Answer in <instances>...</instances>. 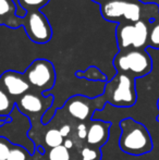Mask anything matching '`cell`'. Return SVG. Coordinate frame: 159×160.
<instances>
[{"mask_svg":"<svg viewBox=\"0 0 159 160\" xmlns=\"http://www.w3.org/2000/svg\"><path fill=\"white\" fill-rule=\"evenodd\" d=\"M63 146L67 148V149H70V148H72L73 147L72 141H70V139H66V141L63 142Z\"/></svg>","mask_w":159,"mask_h":160,"instance_id":"24","label":"cell"},{"mask_svg":"<svg viewBox=\"0 0 159 160\" xmlns=\"http://www.w3.org/2000/svg\"><path fill=\"white\" fill-rule=\"evenodd\" d=\"M82 157L83 160H95L97 158V152L94 149H92V148L85 147L82 150Z\"/></svg>","mask_w":159,"mask_h":160,"instance_id":"21","label":"cell"},{"mask_svg":"<svg viewBox=\"0 0 159 160\" xmlns=\"http://www.w3.org/2000/svg\"><path fill=\"white\" fill-rule=\"evenodd\" d=\"M77 136L80 137V138L84 139L87 137V127L85 124H83V123H81V124L77 125Z\"/></svg>","mask_w":159,"mask_h":160,"instance_id":"22","label":"cell"},{"mask_svg":"<svg viewBox=\"0 0 159 160\" xmlns=\"http://www.w3.org/2000/svg\"><path fill=\"white\" fill-rule=\"evenodd\" d=\"M147 46L159 49V17L148 24V40Z\"/></svg>","mask_w":159,"mask_h":160,"instance_id":"15","label":"cell"},{"mask_svg":"<svg viewBox=\"0 0 159 160\" xmlns=\"http://www.w3.org/2000/svg\"><path fill=\"white\" fill-rule=\"evenodd\" d=\"M109 128H110V124L108 122H102V121L92 122L87 130V144L95 147H100L102 145H104L108 139Z\"/></svg>","mask_w":159,"mask_h":160,"instance_id":"11","label":"cell"},{"mask_svg":"<svg viewBox=\"0 0 159 160\" xmlns=\"http://www.w3.org/2000/svg\"><path fill=\"white\" fill-rule=\"evenodd\" d=\"M135 78L123 73H118L106 84L105 97L116 107H131L136 101Z\"/></svg>","mask_w":159,"mask_h":160,"instance_id":"4","label":"cell"},{"mask_svg":"<svg viewBox=\"0 0 159 160\" xmlns=\"http://www.w3.org/2000/svg\"><path fill=\"white\" fill-rule=\"evenodd\" d=\"M105 20L113 23L151 22L159 17V4L141 0H106L100 4Z\"/></svg>","mask_w":159,"mask_h":160,"instance_id":"1","label":"cell"},{"mask_svg":"<svg viewBox=\"0 0 159 160\" xmlns=\"http://www.w3.org/2000/svg\"><path fill=\"white\" fill-rule=\"evenodd\" d=\"M17 4V15L23 19L27 12L40 11L49 2V0H13Z\"/></svg>","mask_w":159,"mask_h":160,"instance_id":"13","label":"cell"},{"mask_svg":"<svg viewBox=\"0 0 159 160\" xmlns=\"http://www.w3.org/2000/svg\"><path fill=\"white\" fill-rule=\"evenodd\" d=\"M24 76L30 86L38 89L40 93H45L52 88L55 85V67L49 60L36 59L28 65L24 72Z\"/></svg>","mask_w":159,"mask_h":160,"instance_id":"6","label":"cell"},{"mask_svg":"<svg viewBox=\"0 0 159 160\" xmlns=\"http://www.w3.org/2000/svg\"><path fill=\"white\" fill-rule=\"evenodd\" d=\"M60 133H61V135H62V137H67L69 134H70V132H71V128H70V125H68V124H64V125H62L61 128H60Z\"/></svg>","mask_w":159,"mask_h":160,"instance_id":"23","label":"cell"},{"mask_svg":"<svg viewBox=\"0 0 159 160\" xmlns=\"http://www.w3.org/2000/svg\"><path fill=\"white\" fill-rule=\"evenodd\" d=\"M92 1L96 2V3H98V4H102L106 0H92Z\"/></svg>","mask_w":159,"mask_h":160,"instance_id":"25","label":"cell"},{"mask_svg":"<svg viewBox=\"0 0 159 160\" xmlns=\"http://www.w3.org/2000/svg\"><path fill=\"white\" fill-rule=\"evenodd\" d=\"M77 78H87V80L91 81H102V82H106L107 81L106 75L96 67L88 68L84 72H77Z\"/></svg>","mask_w":159,"mask_h":160,"instance_id":"16","label":"cell"},{"mask_svg":"<svg viewBox=\"0 0 159 160\" xmlns=\"http://www.w3.org/2000/svg\"><path fill=\"white\" fill-rule=\"evenodd\" d=\"M93 100L83 96H74L66 103V108L71 117L79 120H86L91 114Z\"/></svg>","mask_w":159,"mask_h":160,"instance_id":"10","label":"cell"},{"mask_svg":"<svg viewBox=\"0 0 159 160\" xmlns=\"http://www.w3.org/2000/svg\"><path fill=\"white\" fill-rule=\"evenodd\" d=\"M0 25L10 28L22 26V19L17 15V4L13 0H0Z\"/></svg>","mask_w":159,"mask_h":160,"instance_id":"12","label":"cell"},{"mask_svg":"<svg viewBox=\"0 0 159 160\" xmlns=\"http://www.w3.org/2000/svg\"><path fill=\"white\" fill-rule=\"evenodd\" d=\"M45 142H46L47 146H49L50 148H53V147H57V146L62 145V143L64 141L60 131L52 128V130H49L46 133V135H45Z\"/></svg>","mask_w":159,"mask_h":160,"instance_id":"17","label":"cell"},{"mask_svg":"<svg viewBox=\"0 0 159 160\" xmlns=\"http://www.w3.org/2000/svg\"><path fill=\"white\" fill-rule=\"evenodd\" d=\"M14 107V101L3 91V88L0 86V117L8 118L9 114L13 111Z\"/></svg>","mask_w":159,"mask_h":160,"instance_id":"14","label":"cell"},{"mask_svg":"<svg viewBox=\"0 0 159 160\" xmlns=\"http://www.w3.org/2000/svg\"><path fill=\"white\" fill-rule=\"evenodd\" d=\"M148 24L149 22L118 24L116 28V37L120 51L144 49L148 40Z\"/></svg>","mask_w":159,"mask_h":160,"instance_id":"5","label":"cell"},{"mask_svg":"<svg viewBox=\"0 0 159 160\" xmlns=\"http://www.w3.org/2000/svg\"><path fill=\"white\" fill-rule=\"evenodd\" d=\"M27 37L35 44H47L52 37V28L46 15L40 11H31L22 19Z\"/></svg>","mask_w":159,"mask_h":160,"instance_id":"7","label":"cell"},{"mask_svg":"<svg viewBox=\"0 0 159 160\" xmlns=\"http://www.w3.org/2000/svg\"><path fill=\"white\" fill-rule=\"evenodd\" d=\"M10 144H9L8 139L0 137V160H7L8 156L10 154Z\"/></svg>","mask_w":159,"mask_h":160,"instance_id":"20","label":"cell"},{"mask_svg":"<svg viewBox=\"0 0 159 160\" xmlns=\"http://www.w3.org/2000/svg\"><path fill=\"white\" fill-rule=\"evenodd\" d=\"M120 128L119 145L122 152L134 156L152 152L153 142L148 130L144 124L131 118H127L120 122Z\"/></svg>","mask_w":159,"mask_h":160,"instance_id":"2","label":"cell"},{"mask_svg":"<svg viewBox=\"0 0 159 160\" xmlns=\"http://www.w3.org/2000/svg\"><path fill=\"white\" fill-rule=\"evenodd\" d=\"M7 160H26V152L22 147L11 148Z\"/></svg>","mask_w":159,"mask_h":160,"instance_id":"19","label":"cell"},{"mask_svg":"<svg viewBox=\"0 0 159 160\" xmlns=\"http://www.w3.org/2000/svg\"><path fill=\"white\" fill-rule=\"evenodd\" d=\"M0 86L10 97H21L31 88L24 74L15 71L4 72L0 78Z\"/></svg>","mask_w":159,"mask_h":160,"instance_id":"8","label":"cell"},{"mask_svg":"<svg viewBox=\"0 0 159 160\" xmlns=\"http://www.w3.org/2000/svg\"><path fill=\"white\" fill-rule=\"evenodd\" d=\"M113 65L118 73L137 78L151 73L153 61L145 49H129L117 53L113 59Z\"/></svg>","mask_w":159,"mask_h":160,"instance_id":"3","label":"cell"},{"mask_svg":"<svg viewBox=\"0 0 159 160\" xmlns=\"http://www.w3.org/2000/svg\"><path fill=\"white\" fill-rule=\"evenodd\" d=\"M49 160H70V152L63 145L53 147L49 152Z\"/></svg>","mask_w":159,"mask_h":160,"instance_id":"18","label":"cell"},{"mask_svg":"<svg viewBox=\"0 0 159 160\" xmlns=\"http://www.w3.org/2000/svg\"><path fill=\"white\" fill-rule=\"evenodd\" d=\"M53 101V96L42 97L39 94L27 92L21 96L17 102V109L27 114H38L42 111H46Z\"/></svg>","mask_w":159,"mask_h":160,"instance_id":"9","label":"cell"}]
</instances>
